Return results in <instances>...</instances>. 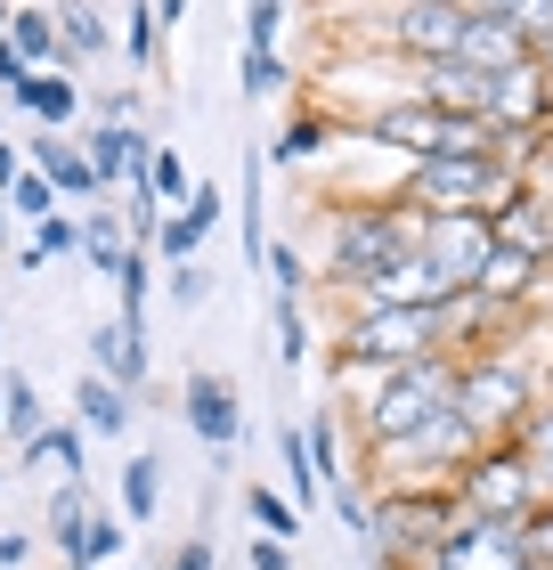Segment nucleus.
Returning a JSON list of instances; mask_svg holds the SVG:
<instances>
[{
  "label": "nucleus",
  "mask_w": 553,
  "mask_h": 570,
  "mask_svg": "<svg viewBox=\"0 0 553 570\" xmlns=\"http://www.w3.org/2000/svg\"><path fill=\"white\" fill-rule=\"evenodd\" d=\"M0 400H9V416H0V424H9V432L24 440V449H33V440L49 432V424H41V392H33L24 375H0Z\"/></svg>",
  "instance_id": "c03bdc74"
},
{
  "label": "nucleus",
  "mask_w": 553,
  "mask_h": 570,
  "mask_svg": "<svg viewBox=\"0 0 553 570\" xmlns=\"http://www.w3.org/2000/svg\"><path fill=\"white\" fill-rule=\"evenodd\" d=\"M155 269H164V262H155V253L147 245H130V262L115 269V318H130V326H147V294H155Z\"/></svg>",
  "instance_id": "473e14b6"
},
{
  "label": "nucleus",
  "mask_w": 553,
  "mask_h": 570,
  "mask_svg": "<svg viewBox=\"0 0 553 570\" xmlns=\"http://www.w3.org/2000/svg\"><path fill=\"white\" fill-rule=\"evenodd\" d=\"M253 570H294V562H285L277 538H260V547H253Z\"/></svg>",
  "instance_id": "13d9d810"
},
{
  "label": "nucleus",
  "mask_w": 553,
  "mask_h": 570,
  "mask_svg": "<svg viewBox=\"0 0 553 570\" xmlns=\"http://www.w3.org/2000/svg\"><path fill=\"white\" fill-rule=\"evenodd\" d=\"M530 407H537V383H530V367H521V358H505V351L456 358V416L472 424V440H481V449L513 440L521 424H530Z\"/></svg>",
  "instance_id": "7ed1b4c3"
},
{
  "label": "nucleus",
  "mask_w": 553,
  "mask_h": 570,
  "mask_svg": "<svg viewBox=\"0 0 553 570\" xmlns=\"http://www.w3.org/2000/svg\"><path fill=\"white\" fill-rule=\"evenodd\" d=\"M521 547H530V570H553V498L521 513Z\"/></svg>",
  "instance_id": "de8ad7c7"
},
{
  "label": "nucleus",
  "mask_w": 553,
  "mask_h": 570,
  "mask_svg": "<svg viewBox=\"0 0 553 570\" xmlns=\"http://www.w3.org/2000/svg\"><path fill=\"white\" fill-rule=\"evenodd\" d=\"M505 17L521 24V41H530V49L553 41V0H505Z\"/></svg>",
  "instance_id": "8fccbe9b"
},
{
  "label": "nucleus",
  "mask_w": 553,
  "mask_h": 570,
  "mask_svg": "<svg viewBox=\"0 0 553 570\" xmlns=\"http://www.w3.org/2000/svg\"><path fill=\"white\" fill-rule=\"evenodd\" d=\"M130 107H139L130 90H98V98H90V115H98V122H130Z\"/></svg>",
  "instance_id": "864d4df0"
},
{
  "label": "nucleus",
  "mask_w": 553,
  "mask_h": 570,
  "mask_svg": "<svg viewBox=\"0 0 553 570\" xmlns=\"http://www.w3.org/2000/svg\"><path fill=\"white\" fill-rule=\"evenodd\" d=\"M9 107L33 115V131H73V115L90 107V90H82V73L49 66V73H24V82L9 90Z\"/></svg>",
  "instance_id": "f3484780"
},
{
  "label": "nucleus",
  "mask_w": 553,
  "mask_h": 570,
  "mask_svg": "<svg viewBox=\"0 0 553 570\" xmlns=\"http://www.w3.org/2000/svg\"><path fill=\"white\" fill-rule=\"evenodd\" d=\"M122 58L155 73V58H164V17H155V0H130V17H122Z\"/></svg>",
  "instance_id": "4c0bfd02"
},
{
  "label": "nucleus",
  "mask_w": 553,
  "mask_h": 570,
  "mask_svg": "<svg viewBox=\"0 0 553 570\" xmlns=\"http://www.w3.org/2000/svg\"><path fill=\"white\" fill-rule=\"evenodd\" d=\"M545 285H553V269H545V262H530V253H513V245H496L488 262H481V277H472V294L496 302V309L513 318V309L545 302Z\"/></svg>",
  "instance_id": "a211bd4d"
},
{
  "label": "nucleus",
  "mask_w": 553,
  "mask_h": 570,
  "mask_svg": "<svg viewBox=\"0 0 553 570\" xmlns=\"http://www.w3.org/2000/svg\"><path fill=\"white\" fill-rule=\"evenodd\" d=\"M9 213H17V220H33V228H41L49 213H66V196H58V188H49V179H41L33 164H24V179H17V188H9Z\"/></svg>",
  "instance_id": "a18cd8bd"
},
{
  "label": "nucleus",
  "mask_w": 553,
  "mask_h": 570,
  "mask_svg": "<svg viewBox=\"0 0 553 570\" xmlns=\"http://www.w3.org/2000/svg\"><path fill=\"white\" fill-rule=\"evenodd\" d=\"M375 41H383L399 66L456 58V41H464V9H456V0H391L383 24H375Z\"/></svg>",
  "instance_id": "1a4fd4ad"
},
{
  "label": "nucleus",
  "mask_w": 553,
  "mask_h": 570,
  "mask_svg": "<svg viewBox=\"0 0 553 570\" xmlns=\"http://www.w3.org/2000/svg\"><path fill=\"white\" fill-rule=\"evenodd\" d=\"M82 253V213H49L41 228H33V245L17 253V269H41V262H73Z\"/></svg>",
  "instance_id": "2f4dec72"
},
{
  "label": "nucleus",
  "mask_w": 553,
  "mask_h": 570,
  "mask_svg": "<svg viewBox=\"0 0 553 570\" xmlns=\"http://www.w3.org/2000/svg\"><path fill=\"white\" fill-rule=\"evenodd\" d=\"M0 416H9V400H0Z\"/></svg>",
  "instance_id": "69168bd1"
},
{
  "label": "nucleus",
  "mask_w": 553,
  "mask_h": 570,
  "mask_svg": "<svg viewBox=\"0 0 553 570\" xmlns=\"http://www.w3.org/2000/svg\"><path fill=\"white\" fill-rule=\"evenodd\" d=\"M73 424H82V432H130V392H122V383H107V375H82V383H73Z\"/></svg>",
  "instance_id": "a878e982"
},
{
  "label": "nucleus",
  "mask_w": 553,
  "mask_h": 570,
  "mask_svg": "<svg viewBox=\"0 0 553 570\" xmlns=\"http://www.w3.org/2000/svg\"><path fill=\"white\" fill-rule=\"evenodd\" d=\"M24 164H33V171L49 179V188L66 196V213H73V204H98V196H107V188H98V171H90V155H82V139H73V131H33V139H24Z\"/></svg>",
  "instance_id": "dca6fc26"
},
{
  "label": "nucleus",
  "mask_w": 553,
  "mask_h": 570,
  "mask_svg": "<svg viewBox=\"0 0 553 570\" xmlns=\"http://www.w3.org/2000/svg\"><path fill=\"white\" fill-rule=\"evenodd\" d=\"M432 570H530L521 522H481V513H456V530L440 538Z\"/></svg>",
  "instance_id": "f8f14e48"
},
{
  "label": "nucleus",
  "mask_w": 553,
  "mask_h": 570,
  "mask_svg": "<svg viewBox=\"0 0 553 570\" xmlns=\"http://www.w3.org/2000/svg\"><path fill=\"white\" fill-rule=\"evenodd\" d=\"M9 41L24 49V66L49 73V66H66V41H58V9H24L17 0V17H9ZM73 73V66H66Z\"/></svg>",
  "instance_id": "bb28decb"
},
{
  "label": "nucleus",
  "mask_w": 553,
  "mask_h": 570,
  "mask_svg": "<svg viewBox=\"0 0 553 570\" xmlns=\"http://www.w3.org/2000/svg\"><path fill=\"white\" fill-rule=\"evenodd\" d=\"M24 73H33V66H24V49H17L9 33H0V98H9V90L24 82Z\"/></svg>",
  "instance_id": "603ef678"
},
{
  "label": "nucleus",
  "mask_w": 553,
  "mask_h": 570,
  "mask_svg": "<svg viewBox=\"0 0 553 570\" xmlns=\"http://www.w3.org/2000/svg\"><path fill=\"white\" fill-rule=\"evenodd\" d=\"M269 155H245V196H236V220H245V262L260 269V253H269Z\"/></svg>",
  "instance_id": "cd10ccee"
},
{
  "label": "nucleus",
  "mask_w": 553,
  "mask_h": 570,
  "mask_svg": "<svg viewBox=\"0 0 553 570\" xmlns=\"http://www.w3.org/2000/svg\"><path fill=\"white\" fill-rule=\"evenodd\" d=\"M456 407V358L432 351V358H407V367L375 375V392L358 400V424H366V449H391V440L424 432L432 416Z\"/></svg>",
  "instance_id": "f03ea898"
},
{
  "label": "nucleus",
  "mask_w": 553,
  "mask_h": 570,
  "mask_svg": "<svg viewBox=\"0 0 553 570\" xmlns=\"http://www.w3.org/2000/svg\"><path fill=\"white\" fill-rule=\"evenodd\" d=\"M513 449L530 456V473H537V489L553 498V400H537V407H530V424L513 432Z\"/></svg>",
  "instance_id": "ea45409f"
},
{
  "label": "nucleus",
  "mask_w": 553,
  "mask_h": 570,
  "mask_svg": "<svg viewBox=\"0 0 553 570\" xmlns=\"http://www.w3.org/2000/svg\"><path fill=\"white\" fill-rule=\"evenodd\" d=\"M90 375H107V383H122V392H139V383H147V326L107 318V326L90 334Z\"/></svg>",
  "instance_id": "412c9836"
},
{
  "label": "nucleus",
  "mask_w": 553,
  "mask_h": 570,
  "mask_svg": "<svg viewBox=\"0 0 553 570\" xmlns=\"http://www.w3.org/2000/svg\"><path fill=\"white\" fill-rule=\"evenodd\" d=\"M82 262L90 269H122L130 262V228H122V204H107V196H98V204H82Z\"/></svg>",
  "instance_id": "b1692460"
},
{
  "label": "nucleus",
  "mask_w": 553,
  "mask_h": 570,
  "mask_svg": "<svg viewBox=\"0 0 553 570\" xmlns=\"http://www.w3.org/2000/svg\"><path fill=\"white\" fill-rule=\"evenodd\" d=\"M164 570H213V547H204V538H188V547H179Z\"/></svg>",
  "instance_id": "6e6d98bb"
},
{
  "label": "nucleus",
  "mask_w": 553,
  "mask_h": 570,
  "mask_svg": "<svg viewBox=\"0 0 553 570\" xmlns=\"http://www.w3.org/2000/svg\"><path fill=\"white\" fill-rule=\"evenodd\" d=\"M447 498H456V513H481V522H521L545 489H537V473H530V456H521L513 440H496V449H481V456L456 473Z\"/></svg>",
  "instance_id": "0eeeda50"
},
{
  "label": "nucleus",
  "mask_w": 553,
  "mask_h": 570,
  "mask_svg": "<svg viewBox=\"0 0 553 570\" xmlns=\"http://www.w3.org/2000/svg\"><path fill=\"white\" fill-rule=\"evenodd\" d=\"M269 318H277V358H285V367L318 358V334H309V309H302L294 294H277V302H269Z\"/></svg>",
  "instance_id": "58836bf2"
},
{
  "label": "nucleus",
  "mask_w": 553,
  "mask_h": 570,
  "mask_svg": "<svg viewBox=\"0 0 553 570\" xmlns=\"http://www.w3.org/2000/svg\"><path fill=\"white\" fill-rule=\"evenodd\" d=\"M326 147H334V122H326L318 107H294V115H285V131L260 147V155H269V164H285V171H302V164H318Z\"/></svg>",
  "instance_id": "5701e85b"
},
{
  "label": "nucleus",
  "mask_w": 553,
  "mask_h": 570,
  "mask_svg": "<svg viewBox=\"0 0 553 570\" xmlns=\"http://www.w3.org/2000/svg\"><path fill=\"white\" fill-rule=\"evenodd\" d=\"M24 554H33V530H0V562H9V570H17Z\"/></svg>",
  "instance_id": "4d7b16f0"
},
{
  "label": "nucleus",
  "mask_w": 553,
  "mask_h": 570,
  "mask_svg": "<svg viewBox=\"0 0 553 570\" xmlns=\"http://www.w3.org/2000/svg\"><path fill=\"white\" fill-rule=\"evenodd\" d=\"M236 82H245V98H285L294 66H285V49H236Z\"/></svg>",
  "instance_id": "c9c22d12"
},
{
  "label": "nucleus",
  "mask_w": 553,
  "mask_h": 570,
  "mask_svg": "<svg viewBox=\"0 0 553 570\" xmlns=\"http://www.w3.org/2000/svg\"><path fill=\"white\" fill-rule=\"evenodd\" d=\"M277 456H285V489H294V505L309 513L326 498V481H318V456H309V432L302 424H277Z\"/></svg>",
  "instance_id": "c85d7f7f"
},
{
  "label": "nucleus",
  "mask_w": 553,
  "mask_h": 570,
  "mask_svg": "<svg viewBox=\"0 0 553 570\" xmlns=\"http://www.w3.org/2000/svg\"><path fill=\"white\" fill-rule=\"evenodd\" d=\"M440 122H447V115H432L424 98L399 90V98H383V107L358 122V139H366V147H391L399 164H424V155H440Z\"/></svg>",
  "instance_id": "4468645a"
},
{
  "label": "nucleus",
  "mask_w": 553,
  "mask_h": 570,
  "mask_svg": "<svg viewBox=\"0 0 553 570\" xmlns=\"http://www.w3.org/2000/svg\"><path fill=\"white\" fill-rule=\"evenodd\" d=\"M188 213H196L204 228H220V213H228V196L213 188V179H196V196H188Z\"/></svg>",
  "instance_id": "3c124183"
},
{
  "label": "nucleus",
  "mask_w": 553,
  "mask_h": 570,
  "mask_svg": "<svg viewBox=\"0 0 553 570\" xmlns=\"http://www.w3.org/2000/svg\"><path fill=\"white\" fill-rule=\"evenodd\" d=\"M0 343H9V334H0Z\"/></svg>",
  "instance_id": "338daca9"
},
{
  "label": "nucleus",
  "mask_w": 553,
  "mask_h": 570,
  "mask_svg": "<svg viewBox=\"0 0 553 570\" xmlns=\"http://www.w3.org/2000/svg\"><path fill=\"white\" fill-rule=\"evenodd\" d=\"M245 513L260 522V538H277V547H294V538H302V505L277 498V489H245Z\"/></svg>",
  "instance_id": "37998d69"
},
{
  "label": "nucleus",
  "mask_w": 553,
  "mask_h": 570,
  "mask_svg": "<svg viewBox=\"0 0 553 570\" xmlns=\"http://www.w3.org/2000/svg\"><path fill=\"white\" fill-rule=\"evenodd\" d=\"M464 17H505V0H456Z\"/></svg>",
  "instance_id": "bf43d9fd"
},
{
  "label": "nucleus",
  "mask_w": 553,
  "mask_h": 570,
  "mask_svg": "<svg viewBox=\"0 0 553 570\" xmlns=\"http://www.w3.org/2000/svg\"><path fill=\"white\" fill-rule=\"evenodd\" d=\"M0 481H9V464H0Z\"/></svg>",
  "instance_id": "0e129e2a"
},
{
  "label": "nucleus",
  "mask_w": 553,
  "mask_h": 570,
  "mask_svg": "<svg viewBox=\"0 0 553 570\" xmlns=\"http://www.w3.org/2000/svg\"><path fill=\"white\" fill-rule=\"evenodd\" d=\"M9 17H17V0H0V33H9Z\"/></svg>",
  "instance_id": "e2e57ef3"
},
{
  "label": "nucleus",
  "mask_w": 553,
  "mask_h": 570,
  "mask_svg": "<svg viewBox=\"0 0 553 570\" xmlns=\"http://www.w3.org/2000/svg\"><path fill=\"white\" fill-rule=\"evenodd\" d=\"M342 367H366V375H391L407 358H432L440 351V309H383V302H350V318L334 334Z\"/></svg>",
  "instance_id": "20e7f679"
},
{
  "label": "nucleus",
  "mask_w": 553,
  "mask_h": 570,
  "mask_svg": "<svg viewBox=\"0 0 553 570\" xmlns=\"http://www.w3.org/2000/svg\"><path fill=\"white\" fill-rule=\"evenodd\" d=\"M17 179H24V147H17V139H0V196H9Z\"/></svg>",
  "instance_id": "5fc2aeb1"
},
{
  "label": "nucleus",
  "mask_w": 553,
  "mask_h": 570,
  "mask_svg": "<svg viewBox=\"0 0 553 570\" xmlns=\"http://www.w3.org/2000/svg\"><path fill=\"white\" fill-rule=\"evenodd\" d=\"M530 58L545 66V82H553V41H537V49H530Z\"/></svg>",
  "instance_id": "680f3d73"
},
{
  "label": "nucleus",
  "mask_w": 553,
  "mask_h": 570,
  "mask_svg": "<svg viewBox=\"0 0 553 570\" xmlns=\"http://www.w3.org/2000/svg\"><path fill=\"white\" fill-rule=\"evenodd\" d=\"M49 9H58V41H66L73 73L107 58V17H98V0H49Z\"/></svg>",
  "instance_id": "393cba45"
},
{
  "label": "nucleus",
  "mask_w": 553,
  "mask_h": 570,
  "mask_svg": "<svg viewBox=\"0 0 553 570\" xmlns=\"http://www.w3.org/2000/svg\"><path fill=\"white\" fill-rule=\"evenodd\" d=\"M164 505V456H130L122 464V522H155Z\"/></svg>",
  "instance_id": "72a5a7b5"
},
{
  "label": "nucleus",
  "mask_w": 553,
  "mask_h": 570,
  "mask_svg": "<svg viewBox=\"0 0 553 570\" xmlns=\"http://www.w3.org/2000/svg\"><path fill=\"white\" fill-rule=\"evenodd\" d=\"M488 253H496L488 213H424V262H432L447 285H456V294H464L472 277H481Z\"/></svg>",
  "instance_id": "9d476101"
},
{
  "label": "nucleus",
  "mask_w": 553,
  "mask_h": 570,
  "mask_svg": "<svg viewBox=\"0 0 553 570\" xmlns=\"http://www.w3.org/2000/svg\"><path fill=\"white\" fill-rule=\"evenodd\" d=\"M122 570H130V562H122Z\"/></svg>",
  "instance_id": "774afa93"
},
{
  "label": "nucleus",
  "mask_w": 553,
  "mask_h": 570,
  "mask_svg": "<svg viewBox=\"0 0 553 570\" xmlns=\"http://www.w3.org/2000/svg\"><path fill=\"white\" fill-rule=\"evenodd\" d=\"M496 334H505V309L481 302L472 285L440 302V351H447V358H488V351H496Z\"/></svg>",
  "instance_id": "6ab92c4d"
},
{
  "label": "nucleus",
  "mask_w": 553,
  "mask_h": 570,
  "mask_svg": "<svg viewBox=\"0 0 553 570\" xmlns=\"http://www.w3.org/2000/svg\"><path fill=\"white\" fill-rule=\"evenodd\" d=\"M147 188H155V204H164V220H171V213H188V196H196V171H188V155H179V147H164V139H155V164H147Z\"/></svg>",
  "instance_id": "7c9ffc66"
},
{
  "label": "nucleus",
  "mask_w": 553,
  "mask_h": 570,
  "mask_svg": "<svg viewBox=\"0 0 553 570\" xmlns=\"http://www.w3.org/2000/svg\"><path fill=\"white\" fill-rule=\"evenodd\" d=\"M155 17H164V24H179V17H188V0H155Z\"/></svg>",
  "instance_id": "052dcab7"
},
{
  "label": "nucleus",
  "mask_w": 553,
  "mask_h": 570,
  "mask_svg": "<svg viewBox=\"0 0 553 570\" xmlns=\"http://www.w3.org/2000/svg\"><path fill=\"white\" fill-rule=\"evenodd\" d=\"M294 24V0H245V49H277Z\"/></svg>",
  "instance_id": "49530a36"
},
{
  "label": "nucleus",
  "mask_w": 553,
  "mask_h": 570,
  "mask_svg": "<svg viewBox=\"0 0 553 570\" xmlns=\"http://www.w3.org/2000/svg\"><path fill=\"white\" fill-rule=\"evenodd\" d=\"M456 58H464L472 73H505V66L530 58V41H521V24H513V17H464Z\"/></svg>",
  "instance_id": "4be33fe9"
},
{
  "label": "nucleus",
  "mask_w": 553,
  "mask_h": 570,
  "mask_svg": "<svg viewBox=\"0 0 553 570\" xmlns=\"http://www.w3.org/2000/svg\"><path fill=\"white\" fill-rule=\"evenodd\" d=\"M41 538H49V547H58V554H73V547H82V522H90V489L82 481H66L58 489V498H49V513H41Z\"/></svg>",
  "instance_id": "f704fd0d"
},
{
  "label": "nucleus",
  "mask_w": 553,
  "mask_h": 570,
  "mask_svg": "<svg viewBox=\"0 0 553 570\" xmlns=\"http://www.w3.org/2000/svg\"><path fill=\"white\" fill-rule=\"evenodd\" d=\"M196 302H213V269H204V262H179V269H171V309H196Z\"/></svg>",
  "instance_id": "09e8293b"
},
{
  "label": "nucleus",
  "mask_w": 553,
  "mask_h": 570,
  "mask_svg": "<svg viewBox=\"0 0 553 570\" xmlns=\"http://www.w3.org/2000/svg\"><path fill=\"white\" fill-rule=\"evenodd\" d=\"M260 269H269V285H277V294H309V285H318V262H309V253L302 245H285V237H269V253H260Z\"/></svg>",
  "instance_id": "a19ab883"
},
{
  "label": "nucleus",
  "mask_w": 553,
  "mask_h": 570,
  "mask_svg": "<svg viewBox=\"0 0 553 570\" xmlns=\"http://www.w3.org/2000/svg\"><path fill=\"white\" fill-rule=\"evenodd\" d=\"M24 464H49V473L82 481V473H90V440H82V424H49L33 449H24Z\"/></svg>",
  "instance_id": "c756f323"
},
{
  "label": "nucleus",
  "mask_w": 553,
  "mask_h": 570,
  "mask_svg": "<svg viewBox=\"0 0 553 570\" xmlns=\"http://www.w3.org/2000/svg\"><path fill=\"white\" fill-rule=\"evenodd\" d=\"M488 228H496V245H513V253H530V262L553 269V196L521 188L505 213H488Z\"/></svg>",
  "instance_id": "aec40b11"
},
{
  "label": "nucleus",
  "mask_w": 553,
  "mask_h": 570,
  "mask_svg": "<svg viewBox=\"0 0 553 570\" xmlns=\"http://www.w3.org/2000/svg\"><path fill=\"white\" fill-rule=\"evenodd\" d=\"M447 530H456V498H447V489H391V498L375 505V538H366V547L391 554V562L399 554L432 562Z\"/></svg>",
  "instance_id": "6e6552de"
},
{
  "label": "nucleus",
  "mask_w": 553,
  "mask_h": 570,
  "mask_svg": "<svg viewBox=\"0 0 553 570\" xmlns=\"http://www.w3.org/2000/svg\"><path fill=\"white\" fill-rule=\"evenodd\" d=\"M204 237H213V228H204L196 213H171L164 228H155V262H164V269H179V262H204Z\"/></svg>",
  "instance_id": "79ce46f5"
},
{
  "label": "nucleus",
  "mask_w": 553,
  "mask_h": 570,
  "mask_svg": "<svg viewBox=\"0 0 553 570\" xmlns=\"http://www.w3.org/2000/svg\"><path fill=\"white\" fill-rule=\"evenodd\" d=\"M407 253H424V213L407 196L383 204H326V245H318V277L342 302L366 294L383 269H399Z\"/></svg>",
  "instance_id": "f257e3e1"
},
{
  "label": "nucleus",
  "mask_w": 553,
  "mask_h": 570,
  "mask_svg": "<svg viewBox=\"0 0 553 570\" xmlns=\"http://www.w3.org/2000/svg\"><path fill=\"white\" fill-rule=\"evenodd\" d=\"M179 416H188V432H196L213 456H228L236 440H245V400H236V383L213 375V367H196L188 383H179Z\"/></svg>",
  "instance_id": "ddd939ff"
},
{
  "label": "nucleus",
  "mask_w": 553,
  "mask_h": 570,
  "mask_svg": "<svg viewBox=\"0 0 553 570\" xmlns=\"http://www.w3.org/2000/svg\"><path fill=\"white\" fill-rule=\"evenodd\" d=\"M399 196L415 213H505L521 196L513 164H464V155H424V164L399 171Z\"/></svg>",
  "instance_id": "39448f33"
},
{
  "label": "nucleus",
  "mask_w": 553,
  "mask_h": 570,
  "mask_svg": "<svg viewBox=\"0 0 553 570\" xmlns=\"http://www.w3.org/2000/svg\"><path fill=\"white\" fill-rule=\"evenodd\" d=\"M488 122H496L513 147L537 139V131H553V82H545L537 58H521V66H505V73L488 82Z\"/></svg>",
  "instance_id": "9b49d317"
},
{
  "label": "nucleus",
  "mask_w": 553,
  "mask_h": 570,
  "mask_svg": "<svg viewBox=\"0 0 553 570\" xmlns=\"http://www.w3.org/2000/svg\"><path fill=\"white\" fill-rule=\"evenodd\" d=\"M122 547H130V530L115 522V513H107V505H90V522H82V547H73V554H66V570H98V562H115Z\"/></svg>",
  "instance_id": "e433bc0d"
},
{
  "label": "nucleus",
  "mask_w": 553,
  "mask_h": 570,
  "mask_svg": "<svg viewBox=\"0 0 553 570\" xmlns=\"http://www.w3.org/2000/svg\"><path fill=\"white\" fill-rule=\"evenodd\" d=\"M391 464V489H456V473L472 456H481V440H472V424L447 407V416H432L424 432L391 440V449H375Z\"/></svg>",
  "instance_id": "423d86ee"
},
{
  "label": "nucleus",
  "mask_w": 553,
  "mask_h": 570,
  "mask_svg": "<svg viewBox=\"0 0 553 570\" xmlns=\"http://www.w3.org/2000/svg\"><path fill=\"white\" fill-rule=\"evenodd\" d=\"M488 82H496V73H472L464 58L407 66V98H424L432 115H488Z\"/></svg>",
  "instance_id": "2eb2a0df"
}]
</instances>
